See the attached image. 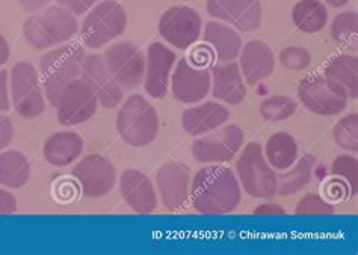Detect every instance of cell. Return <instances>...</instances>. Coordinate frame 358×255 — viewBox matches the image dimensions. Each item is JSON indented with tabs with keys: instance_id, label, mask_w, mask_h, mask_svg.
Instances as JSON below:
<instances>
[{
	"instance_id": "cell-33",
	"label": "cell",
	"mask_w": 358,
	"mask_h": 255,
	"mask_svg": "<svg viewBox=\"0 0 358 255\" xmlns=\"http://www.w3.org/2000/svg\"><path fill=\"white\" fill-rule=\"evenodd\" d=\"M331 174L343 180L350 187L351 196H354L358 191V162L352 156H338L331 165Z\"/></svg>"
},
{
	"instance_id": "cell-7",
	"label": "cell",
	"mask_w": 358,
	"mask_h": 255,
	"mask_svg": "<svg viewBox=\"0 0 358 255\" xmlns=\"http://www.w3.org/2000/svg\"><path fill=\"white\" fill-rule=\"evenodd\" d=\"M13 106L23 119L38 118L45 109V99L41 89L40 74L31 62L20 61L14 64L9 73Z\"/></svg>"
},
{
	"instance_id": "cell-31",
	"label": "cell",
	"mask_w": 358,
	"mask_h": 255,
	"mask_svg": "<svg viewBox=\"0 0 358 255\" xmlns=\"http://www.w3.org/2000/svg\"><path fill=\"white\" fill-rule=\"evenodd\" d=\"M358 34V15L355 11H346L334 17L331 23L333 40L341 45H355Z\"/></svg>"
},
{
	"instance_id": "cell-42",
	"label": "cell",
	"mask_w": 358,
	"mask_h": 255,
	"mask_svg": "<svg viewBox=\"0 0 358 255\" xmlns=\"http://www.w3.org/2000/svg\"><path fill=\"white\" fill-rule=\"evenodd\" d=\"M50 0H18V3L27 13H36L49 5Z\"/></svg>"
},
{
	"instance_id": "cell-9",
	"label": "cell",
	"mask_w": 358,
	"mask_h": 255,
	"mask_svg": "<svg viewBox=\"0 0 358 255\" xmlns=\"http://www.w3.org/2000/svg\"><path fill=\"white\" fill-rule=\"evenodd\" d=\"M157 29L166 43L177 49H189L201 38L203 20L189 6H173L160 15Z\"/></svg>"
},
{
	"instance_id": "cell-1",
	"label": "cell",
	"mask_w": 358,
	"mask_h": 255,
	"mask_svg": "<svg viewBox=\"0 0 358 255\" xmlns=\"http://www.w3.org/2000/svg\"><path fill=\"white\" fill-rule=\"evenodd\" d=\"M242 200L236 174L227 166H206L191 182V201L203 214H225L233 212Z\"/></svg>"
},
{
	"instance_id": "cell-24",
	"label": "cell",
	"mask_w": 358,
	"mask_h": 255,
	"mask_svg": "<svg viewBox=\"0 0 358 255\" xmlns=\"http://www.w3.org/2000/svg\"><path fill=\"white\" fill-rule=\"evenodd\" d=\"M83 151V139L74 131H58L47 138L43 154L53 166H69L78 160Z\"/></svg>"
},
{
	"instance_id": "cell-14",
	"label": "cell",
	"mask_w": 358,
	"mask_h": 255,
	"mask_svg": "<svg viewBox=\"0 0 358 255\" xmlns=\"http://www.w3.org/2000/svg\"><path fill=\"white\" fill-rule=\"evenodd\" d=\"M80 78L90 85L103 108L114 109L121 103L122 87L110 74L105 58L100 54L85 56Z\"/></svg>"
},
{
	"instance_id": "cell-2",
	"label": "cell",
	"mask_w": 358,
	"mask_h": 255,
	"mask_svg": "<svg viewBox=\"0 0 358 255\" xmlns=\"http://www.w3.org/2000/svg\"><path fill=\"white\" fill-rule=\"evenodd\" d=\"M79 32V23L71 13L61 6H49L31 15L23 24V36L36 50L62 45Z\"/></svg>"
},
{
	"instance_id": "cell-11",
	"label": "cell",
	"mask_w": 358,
	"mask_h": 255,
	"mask_svg": "<svg viewBox=\"0 0 358 255\" xmlns=\"http://www.w3.org/2000/svg\"><path fill=\"white\" fill-rule=\"evenodd\" d=\"M105 62L122 88H135L144 79L145 56L129 41L115 43L106 49Z\"/></svg>"
},
{
	"instance_id": "cell-22",
	"label": "cell",
	"mask_w": 358,
	"mask_h": 255,
	"mask_svg": "<svg viewBox=\"0 0 358 255\" xmlns=\"http://www.w3.org/2000/svg\"><path fill=\"white\" fill-rule=\"evenodd\" d=\"M230 118V110L216 101H206L183 112L182 126L191 136H201L220 129Z\"/></svg>"
},
{
	"instance_id": "cell-20",
	"label": "cell",
	"mask_w": 358,
	"mask_h": 255,
	"mask_svg": "<svg viewBox=\"0 0 358 255\" xmlns=\"http://www.w3.org/2000/svg\"><path fill=\"white\" fill-rule=\"evenodd\" d=\"M241 73L248 85L254 87L268 79L275 68V56L271 47L259 40L245 44L241 49Z\"/></svg>"
},
{
	"instance_id": "cell-26",
	"label": "cell",
	"mask_w": 358,
	"mask_h": 255,
	"mask_svg": "<svg viewBox=\"0 0 358 255\" xmlns=\"http://www.w3.org/2000/svg\"><path fill=\"white\" fill-rule=\"evenodd\" d=\"M31 178V165L27 157L17 150L0 153V186L20 189Z\"/></svg>"
},
{
	"instance_id": "cell-16",
	"label": "cell",
	"mask_w": 358,
	"mask_h": 255,
	"mask_svg": "<svg viewBox=\"0 0 358 255\" xmlns=\"http://www.w3.org/2000/svg\"><path fill=\"white\" fill-rule=\"evenodd\" d=\"M212 78L209 68H201L187 59L178 61L171 75V91L177 101L192 105L210 92Z\"/></svg>"
},
{
	"instance_id": "cell-32",
	"label": "cell",
	"mask_w": 358,
	"mask_h": 255,
	"mask_svg": "<svg viewBox=\"0 0 358 255\" xmlns=\"http://www.w3.org/2000/svg\"><path fill=\"white\" fill-rule=\"evenodd\" d=\"M333 136L336 144L348 151L357 153L358 151V115L351 113L337 122Z\"/></svg>"
},
{
	"instance_id": "cell-35",
	"label": "cell",
	"mask_w": 358,
	"mask_h": 255,
	"mask_svg": "<svg viewBox=\"0 0 358 255\" xmlns=\"http://www.w3.org/2000/svg\"><path fill=\"white\" fill-rule=\"evenodd\" d=\"M296 214H331L334 205L316 194H307L296 205Z\"/></svg>"
},
{
	"instance_id": "cell-43",
	"label": "cell",
	"mask_w": 358,
	"mask_h": 255,
	"mask_svg": "<svg viewBox=\"0 0 358 255\" xmlns=\"http://www.w3.org/2000/svg\"><path fill=\"white\" fill-rule=\"evenodd\" d=\"M256 214H285V209L280 207L278 204H262L256 210Z\"/></svg>"
},
{
	"instance_id": "cell-10",
	"label": "cell",
	"mask_w": 358,
	"mask_h": 255,
	"mask_svg": "<svg viewBox=\"0 0 358 255\" xmlns=\"http://www.w3.org/2000/svg\"><path fill=\"white\" fill-rule=\"evenodd\" d=\"M243 130L236 124L216 129L215 133L196 139L192 154L200 163H225L239 153L243 144Z\"/></svg>"
},
{
	"instance_id": "cell-36",
	"label": "cell",
	"mask_w": 358,
	"mask_h": 255,
	"mask_svg": "<svg viewBox=\"0 0 358 255\" xmlns=\"http://www.w3.org/2000/svg\"><path fill=\"white\" fill-rule=\"evenodd\" d=\"M215 59H216V56L212 50V47L207 44L195 45L189 53V58H187V61H189L191 64L196 65V67H201V68H209L210 65L215 62Z\"/></svg>"
},
{
	"instance_id": "cell-4",
	"label": "cell",
	"mask_w": 358,
	"mask_h": 255,
	"mask_svg": "<svg viewBox=\"0 0 358 255\" xmlns=\"http://www.w3.org/2000/svg\"><path fill=\"white\" fill-rule=\"evenodd\" d=\"M85 50L79 44H64L47 52L40 61L45 97L55 106L59 94L69 82L78 79L82 71Z\"/></svg>"
},
{
	"instance_id": "cell-44",
	"label": "cell",
	"mask_w": 358,
	"mask_h": 255,
	"mask_svg": "<svg viewBox=\"0 0 358 255\" xmlns=\"http://www.w3.org/2000/svg\"><path fill=\"white\" fill-rule=\"evenodd\" d=\"M9 54H11V50H9V44L5 40V36L0 35V67L9 61Z\"/></svg>"
},
{
	"instance_id": "cell-12",
	"label": "cell",
	"mask_w": 358,
	"mask_h": 255,
	"mask_svg": "<svg viewBox=\"0 0 358 255\" xmlns=\"http://www.w3.org/2000/svg\"><path fill=\"white\" fill-rule=\"evenodd\" d=\"M71 174L80 186L82 194L88 198H101L108 195L117 182L114 163L99 154L83 157L73 168Z\"/></svg>"
},
{
	"instance_id": "cell-13",
	"label": "cell",
	"mask_w": 358,
	"mask_h": 255,
	"mask_svg": "<svg viewBox=\"0 0 358 255\" xmlns=\"http://www.w3.org/2000/svg\"><path fill=\"white\" fill-rule=\"evenodd\" d=\"M191 171L185 163L168 162L156 174L160 200L169 212L183 210L191 198Z\"/></svg>"
},
{
	"instance_id": "cell-19",
	"label": "cell",
	"mask_w": 358,
	"mask_h": 255,
	"mask_svg": "<svg viewBox=\"0 0 358 255\" xmlns=\"http://www.w3.org/2000/svg\"><path fill=\"white\" fill-rule=\"evenodd\" d=\"M121 196L131 210L141 214L153 213L157 207V195L152 180L138 169H126L120 177Z\"/></svg>"
},
{
	"instance_id": "cell-6",
	"label": "cell",
	"mask_w": 358,
	"mask_h": 255,
	"mask_svg": "<svg viewBox=\"0 0 358 255\" xmlns=\"http://www.w3.org/2000/svg\"><path fill=\"white\" fill-rule=\"evenodd\" d=\"M236 173L243 191L254 198L268 200L277 194L278 178L257 143H250L242 150L236 163Z\"/></svg>"
},
{
	"instance_id": "cell-15",
	"label": "cell",
	"mask_w": 358,
	"mask_h": 255,
	"mask_svg": "<svg viewBox=\"0 0 358 255\" xmlns=\"http://www.w3.org/2000/svg\"><path fill=\"white\" fill-rule=\"evenodd\" d=\"M298 97L306 109L320 117L337 115L348 106V100L333 91L324 75H310L301 80Z\"/></svg>"
},
{
	"instance_id": "cell-29",
	"label": "cell",
	"mask_w": 358,
	"mask_h": 255,
	"mask_svg": "<svg viewBox=\"0 0 358 255\" xmlns=\"http://www.w3.org/2000/svg\"><path fill=\"white\" fill-rule=\"evenodd\" d=\"M292 20L301 32H320L328 23L327 6L320 0H299L292 11Z\"/></svg>"
},
{
	"instance_id": "cell-28",
	"label": "cell",
	"mask_w": 358,
	"mask_h": 255,
	"mask_svg": "<svg viewBox=\"0 0 358 255\" xmlns=\"http://www.w3.org/2000/svg\"><path fill=\"white\" fill-rule=\"evenodd\" d=\"M265 153L268 163L272 168L278 171H286L296 162L298 144L295 138L286 131H277L268 139Z\"/></svg>"
},
{
	"instance_id": "cell-17",
	"label": "cell",
	"mask_w": 358,
	"mask_h": 255,
	"mask_svg": "<svg viewBox=\"0 0 358 255\" xmlns=\"http://www.w3.org/2000/svg\"><path fill=\"white\" fill-rule=\"evenodd\" d=\"M206 8L210 17L242 32L257 31L262 24L260 0H207Z\"/></svg>"
},
{
	"instance_id": "cell-38",
	"label": "cell",
	"mask_w": 358,
	"mask_h": 255,
	"mask_svg": "<svg viewBox=\"0 0 358 255\" xmlns=\"http://www.w3.org/2000/svg\"><path fill=\"white\" fill-rule=\"evenodd\" d=\"M58 6L67 9L73 15H82L97 5L99 0H55Z\"/></svg>"
},
{
	"instance_id": "cell-3",
	"label": "cell",
	"mask_w": 358,
	"mask_h": 255,
	"mask_svg": "<svg viewBox=\"0 0 358 255\" xmlns=\"http://www.w3.org/2000/svg\"><path fill=\"white\" fill-rule=\"evenodd\" d=\"M120 138L131 147H147L159 133V115L155 106L145 97L135 94L121 106L117 115Z\"/></svg>"
},
{
	"instance_id": "cell-41",
	"label": "cell",
	"mask_w": 358,
	"mask_h": 255,
	"mask_svg": "<svg viewBox=\"0 0 358 255\" xmlns=\"http://www.w3.org/2000/svg\"><path fill=\"white\" fill-rule=\"evenodd\" d=\"M17 212V198L6 191V189L0 187V214H13Z\"/></svg>"
},
{
	"instance_id": "cell-8",
	"label": "cell",
	"mask_w": 358,
	"mask_h": 255,
	"mask_svg": "<svg viewBox=\"0 0 358 255\" xmlns=\"http://www.w3.org/2000/svg\"><path fill=\"white\" fill-rule=\"evenodd\" d=\"M97 97L90 85L82 78L74 79L65 85L56 101V117L59 124L70 127L90 121L97 112Z\"/></svg>"
},
{
	"instance_id": "cell-5",
	"label": "cell",
	"mask_w": 358,
	"mask_h": 255,
	"mask_svg": "<svg viewBox=\"0 0 358 255\" xmlns=\"http://www.w3.org/2000/svg\"><path fill=\"white\" fill-rule=\"evenodd\" d=\"M127 27V15L115 0H103L91 9L80 27V40L90 49L100 47L117 40Z\"/></svg>"
},
{
	"instance_id": "cell-18",
	"label": "cell",
	"mask_w": 358,
	"mask_h": 255,
	"mask_svg": "<svg viewBox=\"0 0 358 255\" xmlns=\"http://www.w3.org/2000/svg\"><path fill=\"white\" fill-rule=\"evenodd\" d=\"M176 64V53L162 43L150 44L145 62V92L153 99H164L168 92L169 74Z\"/></svg>"
},
{
	"instance_id": "cell-21",
	"label": "cell",
	"mask_w": 358,
	"mask_h": 255,
	"mask_svg": "<svg viewBox=\"0 0 358 255\" xmlns=\"http://www.w3.org/2000/svg\"><path fill=\"white\" fill-rule=\"evenodd\" d=\"M212 78V96L230 106H238L247 97L242 73L236 62H227L218 65L210 71Z\"/></svg>"
},
{
	"instance_id": "cell-27",
	"label": "cell",
	"mask_w": 358,
	"mask_h": 255,
	"mask_svg": "<svg viewBox=\"0 0 358 255\" xmlns=\"http://www.w3.org/2000/svg\"><path fill=\"white\" fill-rule=\"evenodd\" d=\"M316 163L317 160L313 154H306L304 157H301L296 165L294 163L289 171L280 175L277 194L281 196H289L303 191L312 180Z\"/></svg>"
},
{
	"instance_id": "cell-34",
	"label": "cell",
	"mask_w": 358,
	"mask_h": 255,
	"mask_svg": "<svg viewBox=\"0 0 358 255\" xmlns=\"http://www.w3.org/2000/svg\"><path fill=\"white\" fill-rule=\"evenodd\" d=\"M280 62L285 68L290 71H304L312 64V53H310L306 47H286L285 50L280 53Z\"/></svg>"
},
{
	"instance_id": "cell-40",
	"label": "cell",
	"mask_w": 358,
	"mask_h": 255,
	"mask_svg": "<svg viewBox=\"0 0 358 255\" xmlns=\"http://www.w3.org/2000/svg\"><path fill=\"white\" fill-rule=\"evenodd\" d=\"M9 71L0 70V112H6L11 108V100H9Z\"/></svg>"
},
{
	"instance_id": "cell-45",
	"label": "cell",
	"mask_w": 358,
	"mask_h": 255,
	"mask_svg": "<svg viewBox=\"0 0 358 255\" xmlns=\"http://www.w3.org/2000/svg\"><path fill=\"white\" fill-rule=\"evenodd\" d=\"M350 2H351V0H327V3H328V5H331V6H334V8L345 6V5H348Z\"/></svg>"
},
{
	"instance_id": "cell-39",
	"label": "cell",
	"mask_w": 358,
	"mask_h": 255,
	"mask_svg": "<svg viewBox=\"0 0 358 255\" xmlns=\"http://www.w3.org/2000/svg\"><path fill=\"white\" fill-rule=\"evenodd\" d=\"M14 139L13 121L5 115H0V151H3Z\"/></svg>"
},
{
	"instance_id": "cell-23",
	"label": "cell",
	"mask_w": 358,
	"mask_h": 255,
	"mask_svg": "<svg viewBox=\"0 0 358 255\" xmlns=\"http://www.w3.org/2000/svg\"><path fill=\"white\" fill-rule=\"evenodd\" d=\"M324 78L338 96L346 100L358 97V59L355 56H336L325 67Z\"/></svg>"
},
{
	"instance_id": "cell-37",
	"label": "cell",
	"mask_w": 358,
	"mask_h": 255,
	"mask_svg": "<svg viewBox=\"0 0 358 255\" xmlns=\"http://www.w3.org/2000/svg\"><path fill=\"white\" fill-rule=\"evenodd\" d=\"M325 196H328L329 200L337 203V201L345 200V198H348V196H351V192H350V187H348V184L343 180H341V178L336 177L325 184Z\"/></svg>"
},
{
	"instance_id": "cell-25",
	"label": "cell",
	"mask_w": 358,
	"mask_h": 255,
	"mask_svg": "<svg viewBox=\"0 0 358 255\" xmlns=\"http://www.w3.org/2000/svg\"><path fill=\"white\" fill-rule=\"evenodd\" d=\"M204 41L212 47L216 59L222 62H231L239 56L242 49V38L233 27L220 22L206 23Z\"/></svg>"
},
{
	"instance_id": "cell-30",
	"label": "cell",
	"mask_w": 358,
	"mask_h": 255,
	"mask_svg": "<svg viewBox=\"0 0 358 255\" xmlns=\"http://www.w3.org/2000/svg\"><path fill=\"white\" fill-rule=\"evenodd\" d=\"M259 110L263 119L278 122L295 115L296 103L287 96H272L260 103Z\"/></svg>"
}]
</instances>
